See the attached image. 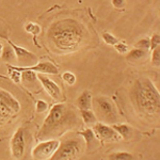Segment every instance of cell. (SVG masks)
I'll use <instances>...</instances> for the list:
<instances>
[{
  "label": "cell",
  "mask_w": 160,
  "mask_h": 160,
  "mask_svg": "<svg viewBox=\"0 0 160 160\" xmlns=\"http://www.w3.org/2000/svg\"><path fill=\"white\" fill-rule=\"evenodd\" d=\"M78 125V117L71 106L66 104L55 105L49 111L38 138L48 140L64 133Z\"/></svg>",
  "instance_id": "obj_1"
},
{
  "label": "cell",
  "mask_w": 160,
  "mask_h": 160,
  "mask_svg": "<svg viewBox=\"0 0 160 160\" xmlns=\"http://www.w3.org/2000/svg\"><path fill=\"white\" fill-rule=\"evenodd\" d=\"M84 29L74 19H63L51 26L48 38L59 50L75 51L84 38Z\"/></svg>",
  "instance_id": "obj_2"
},
{
  "label": "cell",
  "mask_w": 160,
  "mask_h": 160,
  "mask_svg": "<svg viewBox=\"0 0 160 160\" xmlns=\"http://www.w3.org/2000/svg\"><path fill=\"white\" fill-rule=\"evenodd\" d=\"M130 96L137 110L142 114L152 117L159 113V92L148 78L142 77L137 79L131 89Z\"/></svg>",
  "instance_id": "obj_3"
},
{
  "label": "cell",
  "mask_w": 160,
  "mask_h": 160,
  "mask_svg": "<svg viewBox=\"0 0 160 160\" xmlns=\"http://www.w3.org/2000/svg\"><path fill=\"white\" fill-rule=\"evenodd\" d=\"M82 151H83V143L80 139H68L59 145L50 160H77Z\"/></svg>",
  "instance_id": "obj_4"
},
{
  "label": "cell",
  "mask_w": 160,
  "mask_h": 160,
  "mask_svg": "<svg viewBox=\"0 0 160 160\" xmlns=\"http://www.w3.org/2000/svg\"><path fill=\"white\" fill-rule=\"evenodd\" d=\"M93 102H94V109L96 111V118L111 124L118 121L117 108L110 98L105 96H98L95 97Z\"/></svg>",
  "instance_id": "obj_5"
},
{
  "label": "cell",
  "mask_w": 160,
  "mask_h": 160,
  "mask_svg": "<svg viewBox=\"0 0 160 160\" xmlns=\"http://www.w3.org/2000/svg\"><path fill=\"white\" fill-rule=\"evenodd\" d=\"M59 145H60V142L58 140L44 141L33 149V152H32L33 158L35 160H46V159L50 158V157H52V155L56 153Z\"/></svg>",
  "instance_id": "obj_6"
},
{
  "label": "cell",
  "mask_w": 160,
  "mask_h": 160,
  "mask_svg": "<svg viewBox=\"0 0 160 160\" xmlns=\"http://www.w3.org/2000/svg\"><path fill=\"white\" fill-rule=\"evenodd\" d=\"M19 104L9 93L0 90V118H6L11 114L12 111L17 112L19 110Z\"/></svg>",
  "instance_id": "obj_7"
},
{
  "label": "cell",
  "mask_w": 160,
  "mask_h": 160,
  "mask_svg": "<svg viewBox=\"0 0 160 160\" xmlns=\"http://www.w3.org/2000/svg\"><path fill=\"white\" fill-rule=\"evenodd\" d=\"M25 129L22 127L18 128L14 133L11 141V149L12 154L15 158L22 159L25 153Z\"/></svg>",
  "instance_id": "obj_8"
},
{
  "label": "cell",
  "mask_w": 160,
  "mask_h": 160,
  "mask_svg": "<svg viewBox=\"0 0 160 160\" xmlns=\"http://www.w3.org/2000/svg\"><path fill=\"white\" fill-rule=\"evenodd\" d=\"M94 132L96 137L105 141H118L121 139V136L112 127L102 123L94 124Z\"/></svg>",
  "instance_id": "obj_9"
},
{
  "label": "cell",
  "mask_w": 160,
  "mask_h": 160,
  "mask_svg": "<svg viewBox=\"0 0 160 160\" xmlns=\"http://www.w3.org/2000/svg\"><path fill=\"white\" fill-rule=\"evenodd\" d=\"M37 78L41 81L43 88L45 89V91L50 95V97H52V98L56 100L61 99V96H62L61 90L55 81H52V80L49 79L48 77L44 76V75L40 73L37 74Z\"/></svg>",
  "instance_id": "obj_10"
},
{
  "label": "cell",
  "mask_w": 160,
  "mask_h": 160,
  "mask_svg": "<svg viewBox=\"0 0 160 160\" xmlns=\"http://www.w3.org/2000/svg\"><path fill=\"white\" fill-rule=\"evenodd\" d=\"M9 44L11 45L13 50H14L15 57H16L17 60H18L22 64H29L30 62L38 60L37 56H35L34 53L30 52L29 50L25 49V48L20 47V46L15 45V44L13 42H11V41H9Z\"/></svg>",
  "instance_id": "obj_11"
},
{
  "label": "cell",
  "mask_w": 160,
  "mask_h": 160,
  "mask_svg": "<svg viewBox=\"0 0 160 160\" xmlns=\"http://www.w3.org/2000/svg\"><path fill=\"white\" fill-rule=\"evenodd\" d=\"M22 69H31L35 73H43V74H58V68L56 65H53L50 62H41L37 65L29 66V68H20Z\"/></svg>",
  "instance_id": "obj_12"
},
{
  "label": "cell",
  "mask_w": 160,
  "mask_h": 160,
  "mask_svg": "<svg viewBox=\"0 0 160 160\" xmlns=\"http://www.w3.org/2000/svg\"><path fill=\"white\" fill-rule=\"evenodd\" d=\"M77 105L80 108V110H89L92 107V97L91 93L84 91L82 92V94L80 95L77 99Z\"/></svg>",
  "instance_id": "obj_13"
},
{
  "label": "cell",
  "mask_w": 160,
  "mask_h": 160,
  "mask_svg": "<svg viewBox=\"0 0 160 160\" xmlns=\"http://www.w3.org/2000/svg\"><path fill=\"white\" fill-rule=\"evenodd\" d=\"M80 115H81V118L83 120V122L88 124V125H94L96 124V115L95 113L91 110H80Z\"/></svg>",
  "instance_id": "obj_14"
},
{
  "label": "cell",
  "mask_w": 160,
  "mask_h": 160,
  "mask_svg": "<svg viewBox=\"0 0 160 160\" xmlns=\"http://www.w3.org/2000/svg\"><path fill=\"white\" fill-rule=\"evenodd\" d=\"M112 128L124 139H128L131 135V127L125 124H114Z\"/></svg>",
  "instance_id": "obj_15"
},
{
  "label": "cell",
  "mask_w": 160,
  "mask_h": 160,
  "mask_svg": "<svg viewBox=\"0 0 160 160\" xmlns=\"http://www.w3.org/2000/svg\"><path fill=\"white\" fill-rule=\"evenodd\" d=\"M145 56H146L145 50L140 49V48H135V49L130 50L129 52H128V55L126 56V59H127L128 61H136V60L143 59Z\"/></svg>",
  "instance_id": "obj_16"
},
{
  "label": "cell",
  "mask_w": 160,
  "mask_h": 160,
  "mask_svg": "<svg viewBox=\"0 0 160 160\" xmlns=\"http://www.w3.org/2000/svg\"><path fill=\"white\" fill-rule=\"evenodd\" d=\"M108 160H133V155L127 152H117L110 154Z\"/></svg>",
  "instance_id": "obj_17"
},
{
  "label": "cell",
  "mask_w": 160,
  "mask_h": 160,
  "mask_svg": "<svg viewBox=\"0 0 160 160\" xmlns=\"http://www.w3.org/2000/svg\"><path fill=\"white\" fill-rule=\"evenodd\" d=\"M1 58L2 60L4 61H12V60H15L16 57H15V52L13 50V48L11 47V45H6L3 46V50H2V53H1Z\"/></svg>",
  "instance_id": "obj_18"
},
{
  "label": "cell",
  "mask_w": 160,
  "mask_h": 160,
  "mask_svg": "<svg viewBox=\"0 0 160 160\" xmlns=\"http://www.w3.org/2000/svg\"><path fill=\"white\" fill-rule=\"evenodd\" d=\"M79 135L81 136V137H83L84 141L87 142V144L89 146H91L93 142H95V140H96L95 133H94V131H93L92 129H86V130H83V131H80Z\"/></svg>",
  "instance_id": "obj_19"
},
{
  "label": "cell",
  "mask_w": 160,
  "mask_h": 160,
  "mask_svg": "<svg viewBox=\"0 0 160 160\" xmlns=\"http://www.w3.org/2000/svg\"><path fill=\"white\" fill-rule=\"evenodd\" d=\"M25 30L27 32L31 33V34H40L41 32V28L38 24H34V22H28V24L25 25Z\"/></svg>",
  "instance_id": "obj_20"
},
{
  "label": "cell",
  "mask_w": 160,
  "mask_h": 160,
  "mask_svg": "<svg viewBox=\"0 0 160 160\" xmlns=\"http://www.w3.org/2000/svg\"><path fill=\"white\" fill-rule=\"evenodd\" d=\"M9 74L11 76V79L15 83H18L20 80H22V72L15 69L13 66H9Z\"/></svg>",
  "instance_id": "obj_21"
},
{
  "label": "cell",
  "mask_w": 160,
  "mask_h": 160,
  "mask_svg": "<svg viewBox=\"0 0 160 160\" xmlns=\"http://www.w3.org/2000/svg\"><path fill=\"white\" fill-rule=\"evenodd\" d=\"M102 40L105 41L106 44L111 45V46H114L115 44L118 42V38H115L114 35H112L109 32H104V33H102Z\"/></svg>",
  "instance_id": "obj_22"
},
{
  "label": "cell",
  "mask_w": 160,
  "mask_h": 160,
  "mask_svg": "<svg viewBox=\"0 0 160 160\" xmlns=\"http://www.w3.org/2000/svg\"><path fill=\"white\" fill-rule=\"evenodd\" d=\"M62 78H63V80L68 86H74L75 82H76V76L73 73H71V72H65L62 75Z\"/></svg>",
  "instance_id": "obj_23"
},
{
  "label": "cell",
  "mask_w": 160,
  "mask_h": 160,
  "mask_svg": "<svg viewBox=\"0 0 160 160\" xmlns=\"http://www.w3.org/2000/svg\"><path fill=\"white\" fill-rule=\"evenodd\" d=\"M159 43H160L159 33H155V34H153V37L149 38V49L153 50L156 47H159Z\"/></svg>",
  "instance_id": "obj_24"
},
{
  "label": "cell",
  "mask_w": 160,
  "mask_h": 160,
  "mask_svg": "<svg viewBox=\"0 0 160 160\" xmlns=\"http://www.w3.org/2000/svg\"><path fill=\"white\" fill-rule=\"evenodd\" d=\"M152 63H153L155 66L160 65V49H159V47H156L155 49H153V52H152Z\"/></svg>",
  "instance_id": "obj_25"
},
{
  "label": "cell",
  "mask_w": 160,
  "mask_h": 160,
  "mask_svg": "<svg viewBox=\"0 0 160 160\" xmlns=\"http://www.w3.org/2000/svg\"><path fill=\"white\" fill-rule=\"evenodd\" d=\"M137 48H140V49L143 50H148L149 49V38H141L139 40L136 44Z\"/></svg>",
  "instance_id": "obj_26"
},
{
  "label": "cell",
  "mask_w": 160,
  "mask_h": 160,
  "mask_svg": "<svg viewBox=\"0 0 160 160\" xmlns=\"http://www.w3.org/2000/svg\"><path fill=\"white\" fill-rule=\"evenodd\" d=\"M114 47H115V49L118 50V52H120V53H126L128 51V46L124 42H118L114 45Z\"/></svg>",
  "instance_id": "obj_27"
},
{
  "label": "cell",
  "mask_w": 160,
  "mask_h": 160,
  "mask_svg": "<svg viewBox=\"0 0 160 160\" xmlns=\"http://www.w3.org/2000/svg\"><path fill=\"white\" fill-rule=\"evenodd\" d=\"M37 112L38 113H42V112H45L47 110V104H46L44 100H38L37 102Z\"/></svg>",
  "instance_id": "obj_28"
},
{
  "label": "cell",
  "mask_w": 160,
  "mask_h": 160,
  "mask_svg": "<svg viewBox=\"0 0 160 160\" xmlns=\"http://www.w3.org/2000/svg\"><path fill=\"white\" fill-rule=\"evenodd\" d=\"M111 3L115 9H124L126 4V0H111Z\"/></svg>",
  "instance_id": "obj_29"
},
{
  "label": "cell",
  "mask_w": 160,
  "mask_h": 160,
  "mask_svg": "<svg viewBox=\"0 0 160 160\" xmlns=\"http://www.w3.org/2000/svg\"><path fill=\"white\" fill-rule=\"evenodd\" d=\"M2 50H3V45H2V43H1V42H0V57H1Z\"/></svg>",
  "instance_id": "obj_30"
},
{
  "label": "cell",
  "mask_w": 160,
  "mask_h": 160,
  "mask_svg": "<svg viewBox=\"0 0 160 160\" xmlns=\"http://www.w3.org/2000/svg\"><path fill=\"white\" fill-rule=\"evenodd\" d=\"M0 37H2V34H0Z\"/></svg>",
  "instance_id": "obj_31"
}]
</instances>
